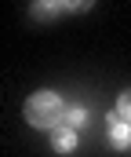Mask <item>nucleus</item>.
<instances>
[{"mask_svg":"<svg viewBox=\"0 0 131 157\" xmlns=\"http://www.w3.org/2000/svg\"><path fill=\"white\" fill-rule=\"evenodd\" d=\"M117 113L131 124V88H128V91H120V99H117Z\"/></svg>","mask_w":131,"mask_h":157,"instance_id":"7","label":"nucleus"},{"mask_svg":"<svg viewBox=\"0 0 131 157\" xmlns=\"http://www.w3.org/2000/svg\"><path fill=\"white\" fill-rule=\"evenodd\" d=\"M58 7L66 11V15H84L95 7V0H58Z\"/></svg>","mask_w":131,"mask_h":157,"instance_id":"6","label":"nucleus"},{"mask_svg":"<svg viewBox=\"0 0 131 157\" xmlns=\"http://www.w3.org/2000/svg\"><path fill=\"white\" fill-rule=\"evenodd\" d=\"M58 11H62V7H58V0H33V7H29V15H33L37 22H51Z\"/></svg>","mask_w":131,"mask_h":157,"instance_id":"4","label":"nucleus"},{"mask_svg":"<svg viewBox=\"0 0 131 157\" xmlns=\"http://www.w3.org/2000/svg\"><path fill=\"white\" fill-rule=\"evenodd\" d=\"M22 113H26V121H29V128L51 132V128H58L62 117H66V102H62L55 91H33V95L26 99Z\"/></svg>","mask_w":131,"mask_h":157,"instance_id":"1","label":"nucleus"},{"mask_svg":"<svg viewBox=\"0 0 131 157\" xmlns=\"http://www.w3.org/2000/svg\"><path fill=\"white\" fill-rule=\"evenodd\" d=\"M87 121H91V113H87V106H66V128H73V132H80V128H87Z\"/></svg>","mask_w":131,"mask_h":157,"instance_id":"5","label":"nucleus"},{"mask_svg":"<svg viewBox=\"0 0 131 157\" xmlns=\"http://www.w3.org/2000/svg\"><path fill=\"white\" fill-rule=\"evenodd\" d=\"M51 150H55V154H73V150H77V132L66 128V124L51 128Z\"/></svg>","mask_w":131,"mask_h":157,"instance_id":"3","label":"nucleus"},{"mask_svg":"<svg viewBox=\"0 0 131 157\" xmlns=\"http://www.w3.org/2000/svg\"><path fill=\"white\" fill-rule=\"evenodd\" d=\"M106 135H109V146L113 150H128L131 146V128H128V121L120 117L117 110L106 113Z\"/></svg>","mask_w":131,"mask_h":157,"instance_id":"2","label":"nucleus"}]
</instances>
